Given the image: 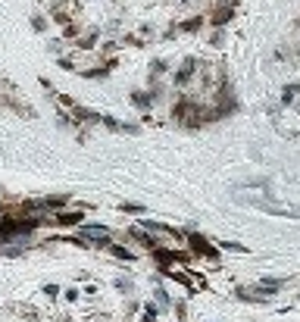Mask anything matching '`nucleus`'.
Segmentation results:
<instances>
[{"instance_id": "nucleus-25", "label": "nucleus", "mask_w": 300, "mask_h": 322, "mask_svg": "<svg viewBox=\"0 0 300 322\" xmlns=\"http://www.w3.org/2000/svg\"><path fill=\"white\" fill-rule=\"evenodd\" d=\"M119 132H122V135H138V132H141V125H138V122H122Z\"/></svg>"}, {"instance_id": "nucleus-4", "label": "nucleus", "mask_w": 300, "mask_h": 322, "mask_svg": "<svg viewBox=\"0 0 300 322\" xmlns=\"http://www.w3.org/2000/svg\"><path fill=\"white\" fill-rule=\"evenodd\" d=\"M184 241H188V250L191 254H197V257H206V260H219V250L216 244L210 241V238H203L200 232H194V229H184Z\"/></svg>"}, {"instance_id": "nucleus-13", "label": "nucleus", "mask_w": 300, "mask_h": 322, "mask_svg": "<svg viewBox=\"0 0 300 322\" xmlns=\"http://www.w3.org/2000/svg\"><path fill=\"white\" fill-rule=\"evenodd\" d=\"M297 97H300V81H291V85L282 88V106H294Z\"/></svg>"}, {"instance_id": "nucleus-19", "label": "nucleus", "mask_w": 300, "mask_h": 322, "mask_svg": "<svg viewBox=\"0 0 300 322\" xmlns=\"http://www.w3.org/2000/svg\"><path fill=\"white\" fill-rule=\"evenodd\" d=\"M156 316H159V307L156 304H144V319L141 322H156Z\"/></svg>"}, {"instance_id": "nucleus-6", "label": "nucleus", "mask_w": 300, "mask_h": 322, "mask_svg": "<svg viewBox=\"0 0 300 322\" xmlns=\"http://www.w3.org/2000/svg\"><path fill=\"white\" fill-rule=\"evenodd\" d=\"M138 225H144V229L150 232V235H156V238H166V241L175 247V244H181V235L178 232H172L169 225H163V222H153V219H138Z\"/></svg>"}, {"instance_id": "nucleus-23", "label": "nucleus", "mask_w": 300, "mask_h": 322, "mask_svg": "<svg viewBox=\"0 0 300 322\" xmlns=\"http://www.w3.org/2000/svg\"><path fill=\"white\" fill-rule=\"evenodd\" d=\"M113 285H116V291H122V294H132V291H135V285H132L129 279H116Z\"/></svg>"}, {"instance_id": "nucleus-15", "label": "nucleus", "mask_w": 300, "mask_h": 322, "mask_svg": "<svg viewBox=\"0 0 300 322\" xmlns=\"http://www.w3.org/2000/svg\"><path fill=\"white\" fill-rule=\"evenodd\" d=\"M150 78H166L169 75V63H166V59H150Z\"/></svg>"}, {"instance_id": "nucleus-9", "label": "nucleus", "mask_w": 300, "mask_h": 322, "mask_svg": "<svg viewBox=\"0 0 300 322\" xmlns=\"http://www.w3.org/2000/svg\"><path fill=\"white\" fill-rule=\"evenodd\" d=\"M69 113H72V116H75V122H82V125H100V116H103V113L91 110V106H82V103H75Z\"/></svg>"}, {"instance_id": "nucleus-12", "label": "nucleus", "mask_w": 300, "mask_h": 322, "mask_svg": "<svg viewBox=\"0 0 300 322\" xmlns=\"http://www.w3.org/2000/svg\"><path fill=\"white\" fill-rule=\"evenodd\" d=\"M129 238H132V241H138V244H141L144 250H153V247L159 244L153 235H147V229H144V225H132V229H129Z\"/></svg>"}, {"instance_id": "nucleus-22", "label": "nucleus", "mask_w": 300, "mask_h": 322, "mask_svg": "<svg viewBox=\"0 0 300 322\" xmlns=\"http://www.w3.org/2000/svg\"><path fill=\"white\" fill-rule=\"evenodd\" d=\"M31 28H34V31H47V16L34 13V16H31Z\"/></svg>"}, {"instance_id": "nucleus-26", "label": "nucleus", "mask_w": 300, "mask_h": 322, "mask_svg": "<svg viewBox=\"0 0 300 322\" xmlns=\"http://www.w3.org/2000/svg\"><path fill=\"white\" fill-rule=\"evenodd\" d=\"M153 294H156V304H159V307H163V310H166V307H169V304H172V301H169V294H166V291H163V288H156V291H153Z\"/></svg>"}, {"instance_id": "nucleus-28", "label": "nucleus", "mask_w": 300, "mask_h": 322, "mask_svg": "<svg viewBox=\"0 0 300 322\" xmlns=\"http://www.w3.org/2000/svg\"><path fill=\"white\" fill-rule=\"evenodd\" d=\"M138 34H141V38L147 41V38H150V34H153V25H150V22H144V25H141V28H138Z\"/></svg>"}, {"instance_id": "nucleus-1", "label": "nucleus", "mask_w": 300, "mask_h": 322, "mask_svg": "<svg viewBox=\"0 0 300 322\" xmlns=\"http://www.w3.org/2000/svg\"><path fill=\"white\" fill-rule=\"evenodd\" d=\"M235 16H238V0H213L210 13H206V25L210 28H225Z\"/></svg>"}, {"instance_id": "nucleus-5", "label": "nucleus", "mask_w": 300, "mask_h": 322, "mask_svg": "<svg viewBox=\"0 0 300 322\" xmlns=\"http://www.w3.org/2000/svg\"><path fill=\"white\" fill-rule=\"evenodd\" d=\"M78 235H82L85 241H91L94 247L113 241V229H110V225H97V222H85L82 229H78Z\"/></svg>"}, {"instance_id": "nucleus-30", "label": "nucleus", "mask_w": 300, "mask_h": 322, "mask_svg": "<svg viewBox=\"0 0 300 322\" xmlns=\"http://www.w3.org/2000/svg\"><path fill=\"white\" fill-rule=\"evenodd\" d=\"M181 3H191V0H181Z\"/></svg>"}, {"instance_id": "nucleus-29", "label": "nucleus", "mask_w": 300, "mask_h": 322, "mask_svg": "<svg viewBox=\"0 0 300 322\" xmlns=\"http://www.w3.org/2000/svg\"><path fill=\"white\" fill-rule=\"evenodd\" d=\"M44 294H47V297H60V288H56V285H47V288H44Z\"/></svg>"}, {"instance_id": "nucleus-24", "label": "nucleus", "mask_w": 300, "mask_h": 322, "mask_svg": "<svg viewBox=\"0 0 300 322\" xmlns=\"http://www.w3.org/2000/svg\"><path fill=\"white\" fill-rule=\"evenodd\" d=\"M222 41H225L222 28H213V34H210V47H222Z\"/></svg>"}, {"instance_id": "nucleus-17", "label": "nucleus", "mask_w": 300, "mask_h": 322, "mask_svg": "<svg viewBox=\"0 0 300 322\" xmlns=\"http://www.w3.org/2000/svg\"><path fill=\"white\" fill-rule=\"evenodd\" d=\"M119 38H107V41H100V59L103 56H116V50H119Z\"/></svg>"}, {"instance_id": "nucleus-8", "label": "nucleus", "mask_w": 300, "mask_h": 322, "mask_svg": "<svg viewBox=\"0 0 300 322\" xmlns=\"http://www.w3.org/2000/svg\"><path fill=\"white\" fill-rule=\"evenodd\" d=\"M178 34H200L206 28V16H188V19H178L175 22Z\"/></svg>"}, {"instance_id": "nucleus-14", "label": "nucleus", "mask_w": 300, "mask_h": 322, "mask_svg": "<svg viewBox=\"0 0 300 322\" xmlns=\"http://www.w3.org/2000/svg\"><path fill=\"white\" fill-rule=\"evenodd\" d=\"M103 247H107V250H110V254L116 257V260H125V263H135V260H138V254H132V250H125L122 244H110V241H107Z\"/></svg>"}, {"instance_id": "nucleus-21", "label": "nucleus", "mask_w": 300, "mask_h": 322, "mask_svg": "<svg viewBox=\"0 0 300 322\" xmlns=\"http://www.w3.org/2000/svg\"><path fill=\"white\" fill-rule=\"evenodd\" d=\"M100 125H107L110 132H119V128H122V122H119L116 116H100Z\"/></svg>"}, {"instance_id": "nucleus-2", "label": "nucleus", "mask_w": 300, "mask_h": 322, "mask_svg": "<svg viewBox=\"0 0 300 322\" xmlns=\"http://www.w3.org/2000/svg\"><path fill=\"white\" fill-rule=\"evenodd\" d=\"M241 204H250V207H257L263 213H272V216H288V219H300V207L297 204H272V200H263V197H241L238 194Z\"/></svg>"}, {"instance_id": "nucleus-7", "label": "nucleus", "mask_w": 300, "mask_h": 322, "mask_svg": "<svg viewBox=\"0 0 300 322\" xmlns=\"http://www.w3.org/2000/svg\"><path fill=\"white\" fill-rule=\"evenodd\" d=\"M97 44H100V28H97V25L85 28V31L72 41V47H78V50H97Z\"/></svg>"}, {"instance_id": "nucleus-18", "label": "nucleus", "mask_w": 300, "mask_h": 322, "mask_svg": "<svg viewBox=\"0 0 300 322\" xmlns=\"http://www.w3.org/2000/svg\"><path fill=\"white\" fill-rule=\"evenodd\" d=\"M119 210H122V213H129V216H144V213H147V207H144V204H122Z\"/></svg>"}, {"instance_id": "nucleus-20", "label": "nucleus", "mask_w": 300, "mask_h": 322, "mask_svg": "<svg viewBox=\"0 0 300 322\" xmlns=\"http://www.w3.org/2000/svg\"><path fill=\"white\" fill-rule=\"evenodd\" d=\"M219 247L232 250V254H235V250H238V254H247V244H238V241H219Z\"/></svg>"}, {"instance_id": "nucleus-3", "label": "nucleus", "mask_w": 300, "mask_h": 322, "mask_svg": "<svg viewBox=\"0 0 300 322\" xmlns=\"http://www.w3.org/2000/svg\"><path fill=\"white\" fill-rule=\"evenodd\" d=\"M197 72H200V59L197 56H184L178 63V69L172 72V85H175V91H184L194 78H197Z\"/></svg>"}, {"instance_id": "nucleus-16", "label": "nucleus", "mask_w": 300, "mask_h": 322, "mask_svg": "<svg viewBox=\"0 0 300 322\" xmlns=\"http://www.w3.org/2000/svg\"><path fill=\"white\" fill-rule=\"evenodd\" d=\"M82 31H85L82 22H75V19H72V22H66V25H63V41H75Z\"/></svg>"}, {"instance_id": "nucleus-27", "label": "nucleus", "mask_w": 300, "mask_h": 322, "mask_svg": "<svg viewBox=\"0 0 300 322\" xmlns=\"http://www.w3.org/2000/svg\"><path fill=\"white\" fill-rule=\"evenodd\" d=\"M175 316H178V322H188V307H184V301L175 304Z\"/></svg>"}, {"instance_id": "nucleus-11", "label": "nucleus", "mask_w": 300, "mask_h": 322, "mask_svg": "<svg viewBox=\"0 0 300 322\" xmlns=\"http://www.w3.org/2000/svg\"><path fill=\"white\" fill-rule=\"evenodd\" d=\"M82 219H85V213L82 210H69V213H53L50 216V222L53 225H63V229H69V225H82Z\"/></svg>"}, {"instance_id": "nucleus-10", "label": "nucleus", "mask_w": 300, "mask_h": 322, "mask_svg": "<svg viewBox=\"0 0 300 322\" xmlns=\"http://www.w3.org/2000/svg\"><path fill=\"white\" fill-rule=\"evenodd\" d=\"M129 103L135 106V110H141V113H150L156 106V100H153V94H150V91H132L129 94Z\"/></svg>"}]
</instances>
